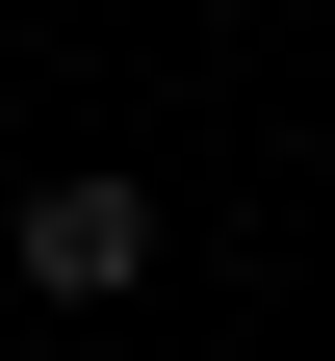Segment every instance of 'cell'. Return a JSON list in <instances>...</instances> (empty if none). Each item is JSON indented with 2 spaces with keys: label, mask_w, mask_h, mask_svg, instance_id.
Listing matches in <instances>:
<instances>
[{
  "label": "cell",
  "mask_w": 335,
  "mask_h": 361,
  "mask_svg": "<svg viewBox=\"0 0 335 361\" xmlns=\"http://www.w3.org/2000/svg\"><path fill=\"white\" fill-rule=\"evenodd\" d=\"M26 284L52 310H129L155 284V207H129V180H52V207H26Z\"/></svg>",
  "instance_id": "cell-1"
}]
</instances>
